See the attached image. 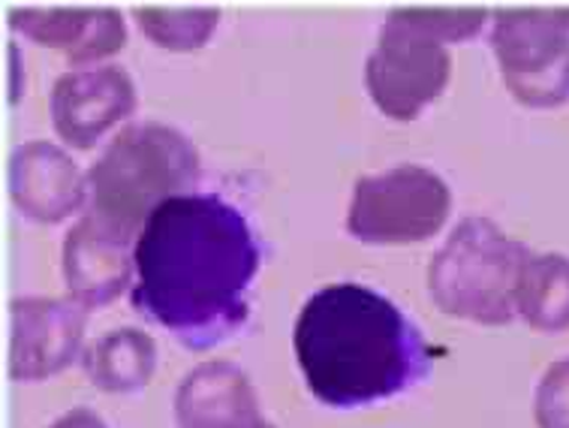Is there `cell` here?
<instances>
[{
	"instance_id": "17",
	"label": "cell",
	"mask_w": 569,
	"mask_h": 428,
	"mask_svg": "<svg viewBox=\"0 0 569 428\" xmlns=\"http://www.w3.org/2000/svg\"><path fill=\"white\" fill-rule=\"evenodd\" d=\"M389 16L440 42L470 40L482 31V24L488 21L486 7H435V3H428V7L405 3V7H392Z\"/></svg>"
},
{
	"instance_id": "4",
	"label": "cell",
	"mask_w": 569,
	"mask_h": 428,
	"mask_svg": "<svg viewBox=\"0 0 569 428\" xmlns=\"http://www.w3.org/2000/svg\"><path fill=\"white\" fill-rule=\"evenodd\" d=\"M528 257V245L509 239L495 220L465 218L431 260V299L443 313L473 324H509Z\"/></svg>"
},
{
	"instance_id": "13",
	"label": "cell",
	"mask_w": 569,
	"mask_h": 428,
	"mask_svg": "<svg viewBox=\"0 0 569 428\" xmlns=\"http://www.w3.org/2000/svg\"><path fill=\"white\" fill-rule=\"evenodd\" d=\"M133 269L130 241L100 230L91 218L79 220L63 241V278L70 296L88 311L118 299L133 281Z\"/></svg>"
},
{
	"instance_id": "12",
	"label": "cell",
	"mask_w": 569,
	"mask_h": 428,
	"mask_svg": "<svg viewBox=\"0 0 569 428\" xmlns=\"http://www.w3.org/2000/svg\"><path fill=\"white\" fill-rule=\"evenodd\" d=\"M178 428H274L248 375L232 362H202L176 389Z\"/></svg>"
},
{
	"instance_id": "6",
	"label": "cell",
	"mask_w": 569,
	"mask_h": 428,
	"mask_svg": "<svg viewBox=\"0 0 569 428\" xmlns=\"http://www.w3.org/2000/svg\"><path fill=\"white\" fill-rule=\"evenodd\" d=\"M449 209L452 193L443 178L405 163L356 181L347 232L365 245H416L440 232Z\"/></svg>"
},
{
	"instance_id": "18",
	"label": "cell",
	"mask_w": 569,
	"mask_h": 428,
	"mask_svg": "<svg viewBox=\"0 0 569 428\" xmlns=\"http://www.w3.org/2000/svg\"><path fill=\"white\" fill-rule=\"evenodd\" d=\"M533 410L539 428H569V359H560L542 375Z\"/></svg>"
},
{
	"instance_id": "1",
	"label": "cell",
	"mask_w": 569,
	"mask_h": 428,
	"mask_svg": "<svg viewBox=\"0 0 569 428\" xmlns=\"http://www.w3.org/2000/svg\"><path fill=\"white\" fill-rule=\"evenodd\" d=\"M130 302L190 350H208L248 324L259 245L236 206L214 193L166 199L136 239Z\"/></svg>"
},
{
	"instance_id": "5",
	"label": "cell",
	"mask_w": 569,
	"mask_h": 428,
	"mask_svg": "<svg viewBox=\"0 0 569 428\" xmlns=\"http://www.w3.org/2000/svg\"><path fill=\"white\" fill-rule=\"evenodd\" d=\"M491 49L518 103L551 109L569 100V7H500Z\"/></svg>"
},
{
	"instance_id": "10",
	"label": "cell",
	"mask_w": 569,
	"mask_h": 428,
	"mask_svg": "<svg viewBox=\"0 0 569 428\" xmlns=\"http://www.w3.org/2000/svg\"><path fill=\"white\" fill-rule=\"evenodd\" d=\"M7 16L28 40L58 49L76 63L109 58L127 42L124 16L112 7H12Z\"/></svg>"
},
{
	"instance_id": "2",
	"label": "cell",
	"mask_w": 569,
	"mask_h": 428,
	"mask_svg": "<svg viewBox=\"0 0 569 428\" xmlns=\"http://www.w3.org/2000/svg\"><path fill=\"white\" fill-rule=\"evenodd\" d=\"M308 389L329 408H362L416 387L431 371L422 332L380 292L329 283L301 308L292 332Z\"/></svg>"
},
{
	"instance_id": "11",
	"label": "cell",
	"mask_w": 569,
	"mask_h": 428,
	"mask_svg": "<svg viewBox=\"0 0 569 428\" xmlns=\"http://www.w3.org/2000/svg\"><path fill=\"white\" fill-rule=\"evenodd\" d=\"M10 193L21 215L58 223L88 199V181L70 155L52 142H24L10 160Z\"/></svg>"
},
{
	"instance_id": "19",
	"label": "cell",
	"mask_w": 569,
	"mask_h": 428,
	"mask_svg": "<svg viewBox=\"0 0 569 428\" xmlns=\"http://www.w3.org/2000/svg\"><path fill=\"white\" fill-rule=\"evenodd\" d=\"M49 428H106V422L93 410L76 408L70 414H63L61 419H54Z\"/></svg>"
},
{
	"instance_id": "9",
	"label": "cell",
	"mask_w": 569,
	"mask_h": 428,
	"mask_svg": "<svg viewBox=\"0 0 569 428\" xmlns=\"http://www.w3.org/2000/svg\"><path fill=\"white\" fill-rule=\"evenodd\" d=\"M54 133L73 148H91L106 130L136 109V84L124 67H91L54 79Z\"/></svg>"
},
{
	"instance_id": "14",
	"label": "cell",
	"mask_w": 569,
	"mask_h": 428,
	"mask_svg": "<svg viewBox=\"0 0 569 428\" xmlns=\"http://www.w3.org/2000/svg\"><path fill=\"white\" fill-rule=\"evenodd\" d=\"M82 366L93 387L103 392H136L154 375L157 345L139 329H118L84 350Z\"/></svg>"
},
{
	"instance_id": "7",
	"label": "cell",
	"mask_w": 569,
	"mask_h": 428,
	"mask_svg": "<svg viewBox=\"0 0 569 428\" xmlns=\"http://www.w3.org/2000/svg\"><path fill=\"white\" fill-rule=\"evenodd\" d=\"M452 73L446 46L386 12L383 31L365 61V84L377 109L392 121H413L443 94Z\"/></svg>"
},
{
	"instance_id": "3",
	"label": "cell",
	"mask_w": 569,
	"mask_h": 428,
	"mask_svg": "<svg viewBox=\"0 0 569 428\" xmlns=\"http://www.w3.org/2000/svg\"><path fill=\"white\" fill-rule=\"evenodd\" d=\"M199 178L193 142L169 125L136 121L109 142L88 172V215L100 230L133 245L166 199L190 193Z\"/></svg>"
},
{
	"instance_id": "8",
	"label": "cell",
	"mask_w": 569,
	"mask_h": 428,
	"mask_svg": "<svg viewBox=\"0 0 569 428\" xmlns=\"http://www.w3.org/2000/svg\"><path fill=\"white\" fill-rule=\"evenodd\" d=\"M88 308L76 299H16L12 302V380H46L73 366L82 350Z\"/></svg>"
},
{
	"instance_id": "16",
	"label": "cell",
	"mask_w": 569,
	"mask_h": 428,
	"mask_svg": "<svg viewBox=\"0 0 569 428\" xmlns=\"http://www.w3.org/2000/svg\"><path fill=\"white\" fill-rule=\"evenodd\" d=\"M136 21L146 37L169 52H197L218 31V7H172V3H139Z\"/></svg>"
},
{
	"instance_id": "15",
	"label": "cell",
	"mask_w": 569,
	"mask_h": 428,
	"mask_svg": "<svg viewBox=\"0 0 569 428\" xmlns=\"http://www.w3.org/2000/svg\"><path fill=\"white\" fill-rule=\"evenodd\" d=\"M516 311L539 332L569 329V260L560 253H533L518 281Z\"/></svg>"
}]
</instances>
